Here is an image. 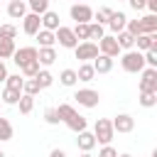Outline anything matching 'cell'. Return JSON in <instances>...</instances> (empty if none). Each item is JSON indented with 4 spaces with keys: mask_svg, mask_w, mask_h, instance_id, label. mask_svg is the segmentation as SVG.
<instances>
[{
    "mask_svg": "<svg viewBox=\"0 0 157 157\" xmlns=\"http://www.w3.org/2000/svg\"><path fill=\"white\" fill-rule=\"evenodd\" d=\"M74 54H76V59H78V61H93V59L98 56V44H96V42H91V39L78 42V44L74 47Z\"/></svg>",
    "mask_w": 157,
    "mask_h": 157,
    "instance_id": "3957f363",
    "label": "cell"
},
{
    "mask_svg": "<svg viewBox=\"0 0 157 157\" xmlns=\"http://www.w3.org/2000/svg\"><path fill=\"white\" fill-rule=\"evenodd\" d=\"M125 22H128V15H125V12L113 10V12H110V17H108V22H105V27H108L113 34H118V32H123V29H125Z\"/></svg>",
    "mask_w": 157,
    "mask_h": 157,
    "instance_id": "7c38bea8",
    "label": "cell"
},
{
    "mask_svg": "<svg viewBox=\"0 0 157 157\" xmlns=\"http://www.w3.org/2000/svg\"><path fill=\"white\" fill-rule=\"evenodd\" d=\"M59 83L66 86V88L76 86V83H78V78H76V69H61V74H59Z\"/></svg>",
    "mask_w": 157,
    "mask_h": 157,
    "instance_id": "7402d4cb",
    "label": "cell"
},
{
    "mask_svg": "<svg viewBox=\"0 0 157 157\" xmlns=\"http://www.w3.org/2000/svg\"><path fill=\"white\" fill-rule=\"evenodd\" d=\"M15 49V39H0V59H12Z\"/></svg>",
    "mask_w": 157,
    "mask_h": 157,
    "instance_id": "f546056e",
    "label": "cell"
},
{
    "mask_svg": "<svg viewBox=\"0 0 157 157\" xmlns=\"http://www.w3.org/2000/svg\"><path fill=\"white\" fill-rule=\"evenodd\" d=\"M69 17H71L74 22H93V10H91V5H86V2H71Z\"/></svg>",
    "mask_w": 157,
    "mask_h": 157,
    "instance_id": "277c9868",
    "label": "cell"
},
{
    "mask_svg": "<svg viewBox=\"0 0 157 157\" xmlns=\"http://www.w3.org/2000/svg\"><path fill=\"white\" fill-rule=\"evenodd\" d=\"M140 27H142V32H157V15L147 12L145 17H140Z\"/></svg>",
    "mask_w": 157,
    "mask_h": 157,
    "instance_id": "d4e9b609",
    "label": "cell"
},
{
    "mask_svg": "<svg viewBox=\"0 0 157 157\" xmlns=\"http://www.w3.org/2000/svg\"><path fill=\"white\" fill-rule=\"evenodd\" d=\"M110 12H113L110 7H98V12H93V17H96L93 22H98V25H105V22H108V17H110Z\"/></svg>",
    "mask_w": 157,
    "mask_h": 157,
    "instance_id": "ab89813d",
    "label": "cell"
},
{
    "mask_svg": "<svg viewBox=\"0 0 157 157\" xmlns=\"http://www.w3.org/2000/svg\"><path fill=\"white\" fill-rule=\"evenodd\" d=\"M37 59V47H20V49H15V54H12V61L17 64V66H25V64H29V61H34Z\"/></svg>",
    "mask_w": 157,
    "mask_h": 157,
    "instance_id": "8fae6325",
    "label": "cell"
},
{
    "mask_svg": "<svg viewBox=\"0 0 157 157\" xmlns=\"http://www.w3.org/2000/svg\"><path fill=\"white\" fill-rule=\"evenodd\" d=\"M7 15H10L12 20H22V17L27 15V2H25V0H10V2H7Z\"/></svg>",
    "mask_w": 157,
    "mask_h": 157,
    "instance_id": "e0dca14e",
    "label": "cell"
},
{
    "mask_svg": "<svg viewBox=\"0 0 157 157\" xmlns=\"http://www.w3.org/2000/svg\"><path fill=\"white\" fill-rule=\"evenodd\" d=\"M71 2H83V0H71Z\"/></svg>",
    "mask_w": 157,
    "mask_h": 157,
    "instance_id": "f907efd6",
    "label": "cell"
},
{
    "mask_svg": "<svg viewBox=\"0 0 157 157\" xmlns=\"http://www.w3.org/2000/svg\"><path fill=\"white\" fill-rule=\"evenodd\" d=\"M39 20H42V29H56L59 27V15L56 12H52V10H47V12H42L39 15Z\"/></svg>",
    "mask_w": 157,
    "mask_h": 157,
    "instance_id": "ffe728a7",
    "label": "cell"
},
{
    "mask_svg": "<svg viewBox=\"0 0 157 157\" xmlns=\"http://www.w3.org/2000/svg\"><path fill=\"white\" fill-rule=\"evenodd\" d=\"M78 157H93V155H91V152H81Z\"/></svg>",
    "mask_w": 157,
    "mask_h": 157,
    "instance_id": "7dc6e473",
    "label": "cell"
},
{
    "mask_svg": "<svg viewBox=\"0 0 157 157\" xmlns=\"http://www.w3.org/2000/svg\"><path fill=\"white\" fill-rule=\"evenodd\" d=\"M128 2H130V7H132L135 12H140V10H145V2H147V0H128Z\"/></svg>",
    "mask_w": 157,
    "mask_h": 157,
    "instance_id": "7bdbcfd3",
    "label": "cell"
},
{
    "mask_svg": "<svg viewBox=\"0 0 157 157\" xmlns=\"http://www.w3.org/2000/svg\"><path fill=\"white\" fill-rule=\"evenodd\" d=\"M105 34V25H98V22H88V39H101Z\"/></svg>",
    "mask_w": 157,
    "mask_h": 157,
    "instance_id": "1f68e13d",
    "label": "cell"
},
{
    "mask_svg": "<svg viewBox=\"0 0 157 157\" xmlns=\"http://www.w3.org/2000/svg\"><path fill=\"white\" fill-rule=\"evenodd\" d=\"M44 120H47L49 125H59V123H61V120H59V113H56V108H54V105L44 108Z\"/></svg>",
    "mask_w": 157,
    "mask_h": 157,
    "instance_id": "f35d334b",
    "label": "cell"
},
{
    "mask_svg": "<svg viewBox=\"0 0 157 157\" xmlns=\"http://www.w3.org/2000/svg\"><path fill=\"white\" fill-rule=\"evenodd\" d=\"M118 2H120V0H118Z\"/></svg>",
    "mask_w": 157,
    "mask_h": 157,
    "instance_id": "816d5d0a",
    "label": "cell"
},
{
    "mask_svg": "<svg viewBox=\"0 0 157 157\" xmlns=\"http://www.w3.org/2000/svg\"><path fill=\"white\" fill-rule=\"evenodd\" d=\"M120 66H123V71H128V74H140V71L145 69V56H142V52L128 49L125 54H120Z\"/></svg>",
    "mask_w": 157,
    "mask_h": 157,
    "instance_id": "6da1fadb",
    "label": "cell"
},
{
    "mask_svg": "<svg viewBox=\"0 0 157 157\" xmlns=\"http://www.w3.org/2000/svg\"><path fill=\"white\" fill-rule=\"evenodd\" d=\"M71 29H74V34H76L78 42H86L88 39V22H76Z\"/></svg>",
    "mask_w": 157,
    "mask_h": 157,
    "instance_id": "e575fe53",
    "label": "cell"
},
{
    "mask_svg": "<svg viewBox=\"0 0 157 157\" xmlns=\"http://www.w3.org/2000/svg\"><path fill=\"white\" fill-rule=\"evenodd\" d=\"M34 78H37V83H39V88H42V91H44V88H49V86L54 83V76H52V71H47V69H39Z\"/></svg>",
    "mask_w": 157,
    "mask_h": 157,
    "instance_id": "83f0119b",
    "label": "cell"
},
{
    "mask_svg": "<svg viewBox=\"0 0 157 157\" xmlns=\"http://www.w3.org/2000/svg\"><path fill=\"white\" fill-rule=\"evenodd\" d=\"M7 78V66H5V61L0 59V81H5Z\"/></svg>",
    "mask_w": 157,
    "mask_h": 157,
    "instance_id": "f6af8a7d",
    "label": "cell"
},
{
    "mask_svg": "<svg viewBox=\"0 0 157 157\" xmlns=\"http://www.w3.org/2000/svg\"><path fill=\"white\" fill-rule=\"evenodd\" d=\"M17 108H20V113H22V115H29V113H32V108H34V96L22 93V96H20V101H17Z\"/></svg>",
    "mask_w": 157,
    "mask_h": 157,
    "instance_id": "484cf974",
    "label": "cell"
},
{
    "mask_svg": "<svg viewBox=\"0 0 157 157\" xmlns=\"http://www.w3.org/2000/svg\"><path fill=\"white\" fill-rule=\"evenodd\" d=\"M140 91H157V69L152 66H145L140 71V83H137Z\"/></svg>",
    "mask_w": 157,
    "mask_h": 157,
    "instance_id": "ba28073f",
    "label": "cell"
},
{
    "mask_svg": "<svg viewBox=\"0 0 157 157\" xmlns=\"http://www.w3.org/2000/svg\"><path fill=\"white\" fill-rule=\"evenodd\" d=\"M49 157H66V152H64V150H59V147H54V150L49 152Z\"/></svg>",
    "mask_w": 157,
    "mask_h": 157,
    "instance_id": "bcb514c9",
    "label": "cell"
},
{
    "mask_svg": "<svg viewBox=\"0 0 157 157\" xmlns=\"http://www.w3.org/2000/svg\"><path fill=\"white\" fill-rule=\"evenodd\" d=\"M135 47L137 52H147V49H157V32H142L135 37Z\"/></svg>",
    "mask_w": 157,
    "mask_h": 157,
    "instance_id": "4fadbf2b",
    "label": "cell"
},
{
    "mask_svg": "<svg viewBox=\"0 0 157 157\" xmlns=\"http://www.w3.org/2000/svg\"><path fill=\"white\" fill-rule=\"evenodd\" d=\"M118 157H132V155H128V152H123V155H118Z\"/></svg>",
    "mask_w": 157,
    "mask_h": 157,
    "instance_id": "c3c4849f",
    "label": "cell"
},
{
    "mask_svg": "<svg viewBox=\"0 0 157 157\" xmlns=\"http://www.w3.org/2000/svg\"><path fill=\"white\" fill-rule=\"evenodd\" d=\"M56 113H59V120L64 123L66 118H71V115L76 113V108H74L71 103H59V105H56Z\"/></svg>",
    "mask_w": 157,
    "mask_h": 157,
    "instance_id": "8d00e7d4",
    "label": "cell"
},
{
    "mask_svg": "<svg viewBox=\"0 0 157 157\" xmlns=\"http://www.w3.org/2000/svg\"><path fill=\"white\" fill-rule=\"evenodd\" d=\"M74 98H76V103L83 105V108H96V105L101 103V93L93 91V88H78V91L74 93Z\"/></svg>",
    "mask_w": 157,
    "mask_h": 157,
    "instance_id": "5b68a950",
    "label": "cell"
},
{
    "mask_svg": "<svg viewBox=\"0 0 157 157\" xmlns=\"http://www.w3.org/2000/svg\"><path fill=\"white\" fill-rule=\"evenodd\" d=\"M120 47H118V42H115V34H103L101 39H98V54H105V56H120Z\"/></svg>",
    "mask_w": 157,
    "mask_h": 157,
    "instance_id": "52a82bcc",
    "label": "cell"
},
{
    "mask_svg": "<svg viewBox=\"0 0 157 157\" xmlns=\"http://www.w3.org/2000/svg\"><path fill=\"white\" fill-rule=\"evenodd\" d=\"M115 42H118V47H120L123 52H128V49H132V47H135V37H132L128 29L118 32V34H115Z\"/></svg>",
    "mask_w": 157,
    "mask_h": 157,
    "instance_id": "44dd1931",
    "label": "cell"
},
{
    "mask_svg": "<svg viewBox=\"0 0 157 157\" xmlns=\"http://www.w3.org/2000/svg\"><path fill=\"white\" fill-rule=\"evenodd\" d=\"M142 56H145V66L157 69V49H155V47H152V49H147V52H142Z\"/></svg>",
    "mask_w": 157,
    "mask_h": 157,
    "instance_id": "60d3db41",
    "label": "cell"
},
{
    "mask_svg": "<svg viewBox=\"0 0 157 157\" xmlns=\"http://www.w3.org/2000/svg\"><path fill=\"white\" fill-rule=\"evenodd\" d=\"M17 37V27L15 25H0V39H15Z\"/></svg>",
    "mask_w": 157,
    "mask_h": 157,
    "instance_id": "74e56055",
    "label": "cell"
},
{
    "mask_svg": "<svg viewBox=\"0 0 157 157\" xmlns=\"http://www.w3.org/2000/svg\"><path fill=\"white\" fill-rule=\"evenodd\" d=\"M25 2H27V10H29V12L42 15V12L49 10V2H52V0H25Z\"/></svg>",
    "mask_w": 157,
    "mask_h": 157,
    "instance_id": "4dcf8cb0",
    "label": "cell"
},
{
    "mask_svg": "<svg viewBox=\"0 0 157 157\" xmlns=\"http://www.w3.org/2000/svg\"><path fill=\"white\" fill-rule=\"evenodd\" d=\"M22 83H25V76H20V74H7V78H5V86L15 88V91H22Z\"/></svg>",
    "mask_w": 157,
    "mask_h": 157,
    "instance_id": "836d02e7",
    "label": "cell"
},
{
    "mask_svg": "<svg viewBox=\"0 0 157 157\" xmlns=\"http://www.w3.org/2000/svg\"><path fill=\"white\" fill-rule=\"evenodd\" d=\"M145 10H150V12L157 15V0H147V2H145Z\"/></svg>",
    "mask_w": 157,
    "mask_h": 157,
    "instance_id": "ee69618b",
    "label": "cell"
},
{
    "mask_svg": "<svg viewBox=\"0 0 157 157\" xmlns=\"http://www.w3.org/2000/svg\"><path fill=\"white\" fill-rule=\"evenodd\" d=\"M54 37H56L59 47H64V49H74V47L78 44V39H76L74 29H71V27H64V25H59V27L54 29Z\"/></svg>",
    "mask_w": 157,
    "mask_h": 157,
    "instance_id": "8992f818",
    "label": "cell"
},
{
    "mask_svg": "<svg viewBox=\"0 0 157 157\" xmlns=\"http://www.w3.org/2000/svg\"><path fill=\"white\" fill-rule=\"evenodd\" d=\"M76 135H78V137H76V147H78L81 152H91V150L98 145L91 130H81V132H76Z\"/></svg>",
    "mask_w": 157,
    "mask_h": 157,
    "instance_id": "5bb4252c",
    "label": "cell"
},
{
    "mask_svg": "<svg viewBox=\"0 0 157 157\" xmlns=\"http://www.w3.org/2000/svg\"><path fill=\"white\" fill-rule=\"evenodd\" d=\"M39 69H42V66H39V61H37V59H34V61H29V64H25V66H20V71H22V76H25V78H34Z\"/></svg>",
    "mask_w": 157,
    "mask_h": 157,
    "instance_id": "d6a6232c",
    "label": "cell"
},
{
    "mask_svg": "<svg viewBox=\"0 0 157 157\" xmlns=\"http://www.w3.org/2000/svg\"><path fill=\"white\" fill-rule=\"evenodd\" d=\"M12 135H15V130H12V123H10L7 118H2V115H0V142H7V140H12Z\"/></svg>",
    "mask_w": 157,
    "mask_h": 157,
    "instance_id": "4316f807",
    "label": "cell"
},
{
    "mask_svg": "<svg viewBox=\"0 0 157 157\" xmlns=\"http://www.w3.org/2000/svg\"><path fill=\"white\" fill-rule=\"evenodd\" d=\"M91 64H93V71H96V74H110V71H113V56L98 54Z\"/></svg>",
    "mask_w": 157,
    "mask_h": 157,
    "instance_id": "2e32d148",
    "label": "cell"
},
{
    "mask_svg": "<svg viewBox=\"0 0 157 157\" xmlns=\"http://www.w3.org/2000/svg\"><path fill=\"white\" fill-rule=\"evenodd\" d=\"M34 37H37L39 47H54V44H56V37H54V32H52V29H39Z\"/></svg>",
    "mask_w": 157,
    "mask_h": 157,
    "instance_id": "603a6c76",
    "label": "cell"
},
{
    "mask_svg": "<svg viewBox=\"0 0 157 157\" xmlns=\"http://www.w3.org/2000/svg\"><path fill=\"white\" fill-rule=\"evenodd\" d=\"M93 137H96V142H101V145H110V140L115 137L113 123H110L108 118H98L96 125H93Z\"/></svg>",
    "mask_w": 157,
    "mask_h": 157,
    "instance_id": "7a4b0ae2",
    "label": "cell"
},
{
    "mask_svg": "<svg viewBox=\"0 0 157 157\" xmlns=\"http://www.w3.org/2000/svg\"><path fill=\"white\" fill-rule=\"evenodd\" d=\"M37 61H39V66H52L56 61V49L54 47H39L37 49Z\"/></svg>",
    "mask_w": 157,
    "mask_h": 157,
    "instance_id": "9a60e30c",
    "label": "cell"
},
{
    "mask_svg": "<svg viewBox=\"0 0 157 157\" xmlns=\"http://www.w3.org/2000/svg\"><path fill=\"white\" fill-rule=\"evenodd\" d=\"M110 123H113V130L115 132H132L135 130V118L130 113H118Z\"/></svg>",
    "mask_w": 157,
    "mask_h": 157,
    "instance_id": "9c48e42d",
    "label": "cell"
},
{
    "mask_svg": "<svg viewBox=\"0 0 157 157\" xmlns=\"http://www.w3.org/2000/svg\"><path fill=\"white\" fill-rule=\"evenodd\" d=\"M137 103H140L142 108H155V105H157V91H140Z\"/></svg>",
    "mask_w": 157,
    "mask_h": 157,
    "instance_id": "cb8c5ba5",
    "label": "cell"
},
{
    "mask_svg": "<svg viewBox=\"0 0 157 157\" xmlns=\"http://www.w3.org/2000/svg\"><path fill=\"white\" fill-rule=\"evenodd\" d=\"M39 29H42V20H39V15H37V12H27V15L22 17V32L29 34V37H34Z\"/></svg>",
    "mask_w": 157,
    "mask_h": 157,
    "instance_id": "30bf717a",
    "label": "cell"
},
{
    "mask_svg": "<svg viewBox=\"0 0 157 157\" xmlns=\"http://www.w3.org/2000/svg\"><path fill=\"white\" fill-rule=\"evenodd\" d=\"M76 78L83 81V83H91L96 78V71H93V64L91 61H81V66L76 69Z\"/></svg>",
    "mask_w": 157,
    "mask_h": 157,
    "instance_id": "ac0fdd59",
    "label": "cell"
},
{
    "mask_svg": "<svg viewBox=\"0 0 157 157\" xmlns=\"http://www.w3.org/2000/svg\"><path fill=\"white\" fill-rule=\"evenodd\" d=\"M64 125H66L69 130H74V132H81V130H86V128H88V123H86V118H83L81 113H74L71 118H66V120H64Z\"/></svg>",
    "mask_w": 157,
    "mask_h": 157,
    "instance_id": "d6986e66",
    "label": "cell"
},
{
    "mask_svg": "<svg viewBox=\"0 0 157 157\" xmlns=\"http://www.w3.org/2000/svg\"><path fill=\"white\" fill-rule=\"evenodd\" d=\"M98 157H118V150H115V147H110V145H103V147H101V152H98Z\"/></svg>",
    "mask_w": 157,
    "mask_h": 157,
    "instance_id": "b9f144b4",
    "label": "cell"
},
{
    "mask_svg": "<svg viewBox=\"0 0 157 157\" xmlns=\"http://www.w3.org/2000/svg\"><path fill=\"white\" fill-rule=\"evenodd\" d=\"M0 157H5V152H2V150H0Z\"/></svg>",
    "mask_w": 157,
    "mask_h": 157,
    "instance_id": "681fc988",
    "label": "cell"
},
{
    "mask_svg": "<svg viewBox=\"0 0 157 157\" xmlns=\"http://www.w3.org/2000/svg\"><path fill=\"white\" fill-rule=\"evenodd\" d=\"M42 88H39V83H37V78H25V83H22V93H27V96H37Z\"/></svg>",
    "mask_w": 157,
    "mask_h": 157,
    "instance_id": "d590c367",
    "label": "cell"
},
{
    "mask_svg": "<svg viewBox=\"0 0 157 157\" xmlns=\"http://www.w3.org/2000/svg\"><path fill=\"white\" fill-rule=\"evenodd\" d=\"M20 96H22V91H15V88H7L5 86V91H2V103L5 105H17V101H20Z\"/></svg>",
    "mask_w": 157,
    "mask_h": 157,
    "instance_id": "f1b7e54d",
    "label": "cell"
}]
</instances>
